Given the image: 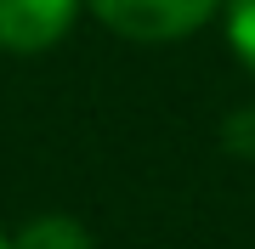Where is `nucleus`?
I'll return each mask as SVG.
<instances>
[{"label":"nucleus","instance_id":"obj_5","mask_svg":"<svg viewBox=\"0 0 255 249\" xmlns=\"http://www.w3.org/2000/svg\"><path fill=\"white\" fill-rule=\"evenodd\" d=\"M0 249H11V244H6V232H0Z\"/></svg>","mask_w":255,"mask_h":249},{"label":"nucleus","instance_id":"obj_4","mask_svg":"<svg viewBox=\"0 0 255 249\" xmlns=\"http://www.w3.org/2000/svg\"><path fill=\"white\" fill-rule=\"evenodd\" d=\"M221 6H227V46L255 74V0H221Z\"/></svg>","mask_w":255,"mask_h":249},{"label":"nucleus","instance_id":"obj_3","mask_svg":"<svg viewBox=\"0 0 255 249\" xmlns=\"http://www.w3.org/2000/svg\"><path fill=\"white\" fill-rule=\"evenodd\" d=\"M11 249H91V238H85V227L74 215H40V221H28L17 232Z\"/></svg>","mask_w":255,"mask_h":249},{"label":"nucleus","instance_id":"obj_1","mask_svg":"<svg viewBox=\"0 0 255 249\" xmlns=\"http://www.w3.org/2000/svg\"><path fill=\"white\" fill-rule=\"evenodd\" d=\"M119 40H182L221 11V0H85Z\"/></svg>","mask_w":255,"mask_h":249},{"label":"nucleus","instance_id":"obj_2","mask_svg":"<svg viewBox=\"0 0 255 249\" xmlns=\"http://www.w3.org/2000/svg\"><path fill=\"white\" fill-rule=\"evenodd\" d=\"M80 0H0V46L6 51H46L74 28Z\"/></svg>","mask_w":255,"mask_h":249}]
</instances>
